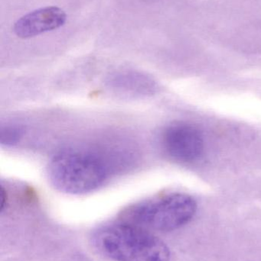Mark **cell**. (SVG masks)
I'll use <instances>...</instances> for the list:
<instances>
[{
	"instance_id": "2",
	"label": "cell",
	"mask_w": 261,
	"mask_h": 261,
	"mask_svg": "<svg viewBox=\"0 0 261 261\" xmlns=\"http://www.w3.org/2000/svg\"><path fill=\"white\" fill-rule=\"evenodd\" d=\"M110 175L107 161L98 153L67 149L55 154L48 166L51 184L61 193L82 195L104 186Z\"/></svg>"
},
{
	"instance_id": "1",
	"label": "cell",
	"mask_w": 261,
	"mask_h": 261,
	"mask_svg": "<svg viewBox=\"0 0 261 261\" xmlns=\"http://www.w3.org/2000/svg\"><path fill=\"white\" fill-rule=\"evenodd\" d=\"M92 245L113 261H170V248L157 236L137 225L121 221L98 228Z\"/></svg>"
},
{
	"instance_id": "6",
	"label": "cell",
	"mask_w": 261,
	"mask_h": 261,
	"mask_svg": "<svg viewBox=\"0 0 261 261\" xmlns=\"http://www.w3.org/2000/svg\"><path fill=\"white\" fill-rule=\"evenodd\" d=\"M22 135V130L17 126L7 125L1 129V143L5 146H12L16 144Z\"/></svg>"
},
{
	"instance_id": "4",
	"label": "cell",
	"mask_w": 261,
	"mask_h": 261,
	"mask_svg": "<svg viewBox=\"0 0 261 261\" xmlns=\"http://www.w3.org/2000/svg\"><path fill=\"white\" fill-rule=\"evenodd\" d=\"M165 152L180 162H192L200 158L204 150V140L199 129L186 123L170 125L162 135Z\"/></svg>"
},
{
	"instance_id": "3",
	"label": "cell",
	"mask_w": 261,
	"mask_h": 261,
	"mask_svg": "<svg viewBox=\"0 0 261 261\" xmlns=\"http://www.w3.org/2000/svg\"><path fill=\"white\" fill-rule=\"evenodd\" d=\"M196 211L197 203L192 196L174 193L130 205L122 212L121 219L146 229L168 232L187 225Z\"/></svg>"
},
{
	"instance_id": "5",
	"label": "cell",
	"mask_w": 261,
	"mask_h": 261,
	"mask_svg": "<svg viewBox=\"0 0 261 261\" xmlns=\"http://www.w3.org/2000/svg\"><path fill=\"white\" fill-rule=\"evenodd\" d=\"M67 18L65 11L58 6L39 8L18 18L14 23L13 32L22 39L33 38L60 29Z\"/></svg>"
}]
</instances>
